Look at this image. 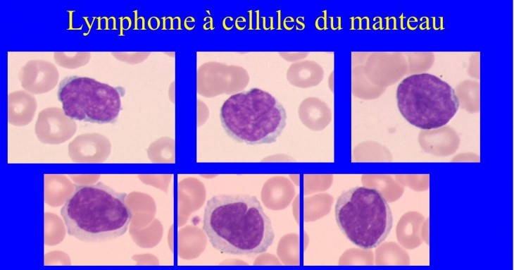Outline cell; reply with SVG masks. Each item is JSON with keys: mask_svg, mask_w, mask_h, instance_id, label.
<instances>
[{"mask_svg": "<svg viewBox=\"0 0 514 270\" xmlns=\"http://www.w3.org/2000/svg\"><path fill=\"white\" fill-rule=\"evenodd\" d=\"M91 53L87 51L54 53V59L60 66L67 69H76L87 65L91 59Z\"/></svg>", "mask_w": 514, "mask_h": 270, "instance_id": "10", "label": "cell"}, {"mask_svg": "<svg viewBox=\"0 0 514 270\" xmlns=\"http://www.w3.org/2000/svg\"><path fill=\"white\" fill-rule=\"evenodd\" d=\"M112 55L118 60L128 63H137L148 57L149 53H124L113 52Z\"/></svg>", "mask_w": 514, "mask_h": 270, "instance_id": "11", "label": "cell"}, {"mask_svg": "<svg viewBox=\"0 0 514 270\" xmlns=\"http://www.w3.org/2000/svg\"><path fill=\"white\" fill-rule=\"evenodd\" d=\"M8 109L11 117H30L37 106L35 97L25 90H16L8 95Z\"/></svg>", "mask_w": 514, "mask_h": 270, "instance_id": "9", "label": "cell"}, {"mask_svg": "<svg viewBox=\"0 0 514 270\" xmlns=\"http://www.w3.org/2000/svg\"><path fill=\"white\" fill-rule=\"evenodd\" d=\"M57 96L65 116L75 121L113 123L122 109L119 88L88 77L64 78L59 84Z\"/></svg>", "mask_w": 514, "mask_h": 270, "instance_id": "6", "label": "cell"}, {"mask_svg": "<svg viewBox=\"0 0 514 270\" xmlns=\"http://www.w3.org/2000/svg\"><path fill=\"white\" fill-rule=\"evenodd\" d=\"M220 119L225 133L238 142L271 144L284 129L287 113L271 94L252 88L227 99L220 108Z\"/></svg>", "mask_w": 514, "mask_h": 270, "instance_id": "3", "label": "cell"}, {"mask_svg": "<svg viewBox=\"0 0 514 270\" xmlns=\"http://www.w3.org/2000/svg\"><path fill=\"white\" fill-rule=\"evenodd\" d=\"M334 214L341 231L363 250L379 246L393 225L392 212L384 195L365 186L344 191L337 198Z\"/></svg>", "mask_w": 514, "mask_h": 270, "instance_id": "4", "label": "cell"}, {"mask_svg": "<svg viewBox=\"0 0 514 270\" xmlns=\"http://www.w3.org/2000/svg\"><path fill=\"white\" fill-rule=\"evenodd\" d=\"M203 230L211 245L222 253L251 256L265 252L275 233L256 197L220 194L206 202Z\"/></svg>", "mask_w": 514, "mask_h": 270, "instance_id": "1", "label": "cell"}, {"mask_svg": "<svg viewBox=\"0 0 514 270\" xmlns=\"http://www.w3.org/2000/svg\"><path fill=\"white\" fill-rule=\"evenodd\" d=\"M396 101L403 117L422 130L444 126L460 106L458 96L449 84L426 73L404 78L397 87Z\"/></svg>", "mask_w": 514, "mask_h": 270, "instance_id": "5", "label": "cell"}, {"mask_svg": "<svg viewBox=\"0 0 514 270\" xmlns=\"http://www.w3.org/2000/svg\"><path fill=\"white\" fill-rule=\"evenodd\" d=\"M323 78L322 67L315 61H305L290 66L287 71L288 81L294 86L310 87L317 85Z\"/></svg>", "mask_w": 514, "mask_h": 270, "instance_id": "8", "label": "cell"}, {"mask_svg": "<svg viewBox=\"0 0 514 270\" xmlns=\"http://www.w3.org/2000/svg\"><path fill=\"white\" fill-rule=\"evenodd\" d=\"M19 79L23 89L32 94H42L52 90L58 84L59 73L50 61H28L20 69Z\"/></svg>", "mask_w": 514, "mask_h": 270, "instance_id": "7", "label": "cell"}, {"mask_svg": "<svg viewBox=\"0 0 514 270\" xmlns=\"http://www.w3.org/2000/svg\"><path fill=\"white\" fill-rule=\"evenodd\" d=\"M127 195L102 182L75 185L61 209L67 233L86 243L116 239L127 231L132 213Z\"/></svg>", "mask_w": 514, "mask_h": 270, "instance_id": "2", "label": "cell"}]
</instances>
